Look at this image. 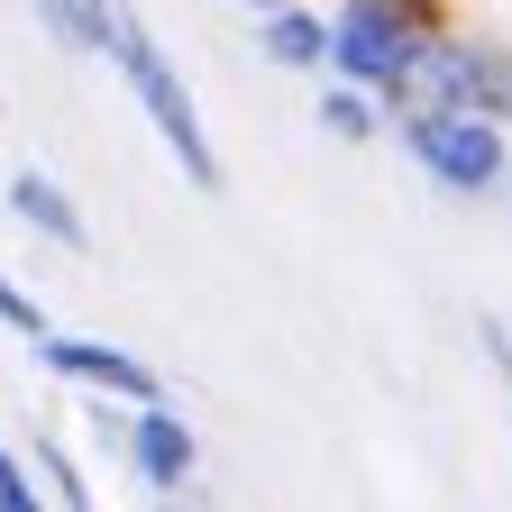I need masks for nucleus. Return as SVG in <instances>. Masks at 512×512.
I'll return each mask as SVG.
<instances>
[{
	"label": "nucleus",
	"mask_w": 512,
	"mask_h": 512,
	"mask_svg": "<svg viewBox=\"0 0 512 512\" xmlns=\"http://www.w3.org/2000/svg\"><path fill=\"white\" fill-rule=\"evenodd\" d=\"M375 10H394V19H412L421 37H448V28H458V0H375Z\"/></svg>",
	"instance_id": "4468645a"
},
{
	"label": "nucleus",
	"mask_w": 512,
	"mask_h": 512,
	"mask_svg": "<svg viewBox=\"0 0 512 512\" xmlns=\"http://www.w3.org/2000/svg\"><path fill=\"white\" fill-rule=\"evenodd\" d=\"M238 10H275V0H238Z\"/></svg>",
	"instance_id": "f3484780"
},
{
	"label": "nucleus",
	"mask_w": 512,
	"mask_h": 512,
	"mask_svg": "<svg viewBox=\"0 0 512 512\" xmlns=\"http://www.w3.org/2000/svg\"><path fill=\"white\" fill-rule=\"evenodd\" d=\"M37 366H46L55 384H83L92 403H128V412L165 403V375H156L138 348H110V339H83V330H55V339H37Z\"/></svg>",
	"instance_id": "39448f33"
},
{
	"label": "nucleus",
	"mask_w": 512,
	"mask_h": 512,
	"mask_svg": "<svg viewBox=\"0 0 512 512\" xmlns=\"http://www.w3.org/2000/svg\"><path fill=\"white\" fill-rule=\"evenodd\" d=\"M256 55L284 74H330V0H275L256 10Z\"/></svg>",
	"instance_id": "6e6552de"
},
{
	"label": "nucleus",
	"mask_w": 512,
	"mask_h": 512,
	"mask_svg": "<svg viewBox=\"0 0 512 512\" xmlns=\"http://www.w3.org/2000/svg\"><path fill=\"white\" fill-rule=\"evenodd\" d=\"M0 512H55V503H46V485H37V467L19 458L10 439H0Z\"/></svg>",
	"instance_id": "ddd939ff"
},
{
	"label": "nucleus",
	"mask_w": 512,
	"mask_h": 512,
	"mask_svg": "<svg viewBox=\"0 0 512 512\" xmlns=\"http://www.w3.org/2000/svg\"><path fill=\"white\" fill-rule=\"evenodd\" d=\"M0 202H10V220H19V229H37V238H46V247H64V256H83V247H92L83 202H74V192H64L46 165H19L10 183H0Z\"/></svg>",
	"instance_id": "0eeeda50"
},
{
	"label": "nucleus",
	"mask_w": 512,
	"mask_h": 512,
	"mask_svg": "<svg viewBox=\"0 0 512 512\" xmlns=\"http://www.w3.org/2000/svg\"><path fill=\"white\" fill-rule=\"evenodd\" d=\"M421 28L394 19V10H375V0H330V74L320 83H357L375 92L384 110H412V74H421Z\"/></svg>",
	"instance_id": "7ed1b4c3"
},
{
	"label": "nucleus",
	"mask_w": 512,
	"mask_h": 512,
	"mask_svg": "<svg viewBox=\"0 0 512 512\" xmlns=\"http://www.w3.org/2000/svg\"><path fill=\"white\" fill-rule=\"evenodd\" d=\"M0 330H19V339L37 348V339H55V311H46L19 275H0Z\"/></svg>",
	"instance_id": "f8f14e48"
},
{
	"label": "nucleus",
	"mask_w": 512,
	"mask_h": 512,
	"mask_svg": "<svg viewBox=\"0 0 512 512\" xmlns=\"http://www.w3.org/2000/svg\"><path fill=\"white\" fill-rule=\"evenodd\" d=\"M110 74L128 83V101L147 110V128H156V147L174 156V174L192 183V192H229V165H220V147H211V128H202V101H192V83H183V64L165 55V37L138 19V10H119V28H110Z\"/></svg>",
	"instance_id": "f257e3e1"
},
{
	"label": "nucleus",
	"mask_w": 512,
	"mask_h": 512,
	"mask_svg": "<svg viewBox=\"0 0 512 512\" xmlns=\"http://www.w3.org/2000/svg\"><path fill=\"white\" fill-rule=\"evenodd\" d=\"M412 110H476L512 128V46L485 28H448L421 46V74H412Z\"/></svg>",
	"instance_id": "20e7f679"
},
{
	"label": "nucleus",
	"mask_w": 512,
	"mask_h": 512,
	"mask_svg": "<svg viewBox=\"0 0 512 512\" xmlns=\"http://www.w3.org/2000/svg\"><path fill=\"white\" fill-rule=\"evenodd\" d=\"M320 128H330L339 147H366V138L394 128V110H384L375 92H357V83H320Z\"/></svg>",
	"instance_id": "9d476101"
},
{
	"label": "nucleus",
	"mask_w": 512,
	"mask_h": 512,
	"mask_svg": "<svg viewBox=\"0 0 512 512\" xmlns=\"http://www.w3.org/2000/svg\"><path fill=\"white\" fill-rule=\"evenodd\" d=\"M28 467H37V485H46L55 512H92V485H83V467H74V448H64V439H37Z\"/></svg>",
	"instance_id": "9b49d317"
},
{
	"label": "nucleus",
	"mask_w": 512,
	"mask_h": 512,
	"mask_svg": "<svg viewBox=\"0 0 512 512\" xmlns=\"http://www.w3.org/2000/svg\"><path fill=\"white\" fill-rule=\"evenodd\" d=\"M156 512H202V503H192V494H174V503H156Z\"/></svg>",
	"instance_id": "dca6fc26"
},
{
	"label": "nucleus",
	"mask_w": 512,
	"mask_h": 512,
	"mask_svg": "<svg viewBox=\"0 0 512 512\" xmlns=\"http://www.w3.org/2000/svg\"><path fill=\"white\" fill-rule=\"evenodd\" d=\"M119 458H128V476H138L156 503H174V494H192V476H202V430H192L174 403H147V412H128Z\"/></svg>",
	"instance_id": "423d86ee"
},
{
	"label": "nucleus",
	"mask_w": 512,
	"mask_h": 512,
	"mask_svg": "<svg viewBox=\"0 0 512 512\" xmlns=\"http://www.w3.org/2000/svg\"><path fill=\"white\" fill-rule=\"evenodd\" d=\"M394 138L421 165V183H439L448 202H485V192L512 183V128L503 119H476V110H403Z\"/></svg>",
	"instance_id": "f03ea898"
},
{
	"label": "nucleus",
	"mask_w": 512,
	"mask_h": 512,
	"mask_svg": "<svg viewBox=\"0 0 512 512\" xmlns=\"http://www.w3.org/2000/svg\"><path fill=\"white\" fill-rule=\"evenodd\" d=\"M28 10H37V28H46L55 46H74V55H110V28H119L128 0H28Z\"/></svg>",
	"instance_id": "1a4fd4ad"
},
{
	"label": "nucleus",
	"mask_w": 512,
	"mask_h": 512,
	"mask_svg": "<svg viewBox=\"0 0 512 512\" xmlns=\"http://www.w3.org/2000/svg\"><path fill=\"white\" fill-rule=\"evenodd\" d=\"M476 348H485V366L512 384V320H494V311H485V320H476Z\"/></svg>",
	"instance_id": "2eb2a0df"
}]
</instances>
